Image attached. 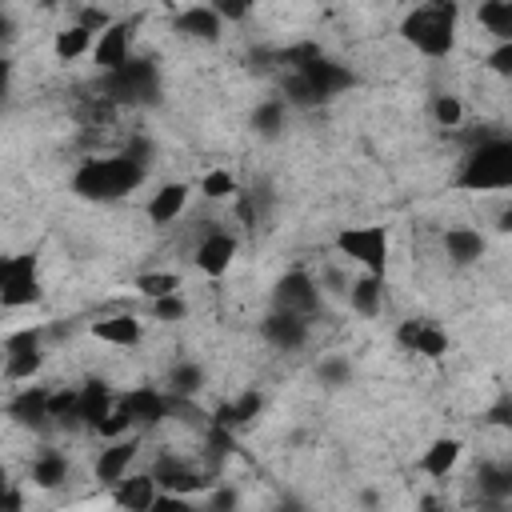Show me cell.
Returning a JSON list of instances; mask_svg holds the SVG:
<instances>
[{
	"mask_svg": "<svg viewBox=\"0 0 512 512\" xmlns=\"http://www.w3.org/2000/svg\"><path fill=\"white\" fill-rule=\"evenodd\" d=\"M200 384H204V372H200L196 364H176V368L168 372V392H172V396H192Z\"/></svg>",
	"mask_w": 512,
	"mask_h": 512,
	"instance_id": "d6a6232c",
	"label": "cell"
},
{
	"mask_svg": "<svg viewBox=\"0 0 512 512\" xmlns=\"http://www.w3.org/2000/svg\"><path fill=\"white\" fill-rule=\"evenodd\" d=\"M140 456V432H124V436H108V444L96 452V464H92V476L100 480V484H116V480H124L128 476V468H132V460Z\"/></svg>",
	"mask_w": 512,
	"mask_h": 512,
	"instance_id": "7c38bea8",
	"label": "cell"
},
{
	"mask_svg": "<svg viewBox=\"0 0 512 512\" xmlns=\"http://www.w3.org/2000/svg\"><path fill=\"white\" fill-rule=\"evenodd\" d=\"M156 496H160V480L152 472H128L124 480L112 484V504H120L128 512L156 508Z\"/></svg>",
	"mask_w": 512,
	"mask_h": 512,
	"instance_id": "9a60e30c",
	"label": "cell"
},
{
	"mask_svg": "<svg viewBox=\"0 0 512 512\" xmlns=\"http://www.w3.org/2000/svg\"><path fill=\"white\" fill-rule=\"evenodd\" d=\"M476 24H480L492 40H512V0H480Z\"/></svg>",
	"mask_w": 512,
	"mask_h": 512,
	"instance_id": "484cf974",
	"label": "cell"
},
{
	"mask_svg": "<svg viewBox=\"0 0 512 512\" xmlns=\"http://www.w3.org/2000/svg\"><path fill=\"white\" fill-rule=\"evenodd\" d=\"M156 92V68L148 60H128L112 72H104V96L116 100V104H140V100H152Z\"/></svg>",
	"mask_w": 512,
	"mask_h": 512,
	"instance_id": "52a82bcc",
	"label": "cell"
},
{
	"mask_svg": "<svg viewBox=\"0 0 512 512\" xmlns=\"http://www.w3.org/2000/svg\"><path fill=\"white\" fill-rule=\"evenodd\" d=\"M116 400H120V396H112V388H108L104 380H88V384H80V420H84V428L96 432V428L112 416Z\"/></svg>",
	"mask_w": 512,
	"mask_h": 512,
	"instance_id": "44dd1931",
	"label": "cell"
},
{
	"mask_svg": "<svg viewBox=\"0 0 512 512\" xmlns=\"http://www.w3.org/2000/svg\"><path fill=\"white\" fill-rule=\"evenodd\" d=\"M176 32H184V36H192V40L212 44V40H220L224 20H220V12H216L212 4H192V8H184V12L176 16Z\"/></svg>",
	"mask_w": 512,
	"mask_h": 512,
	"instance_id": "ffe728a7",
	"label": "cell"
},
{
	"mask_svg": "<svg viewBox=\"0 0 512 512\" xmlns=\"http://www.w3.org/2000/svg\"><path fill=\"white\" fill-rule=\"evenodd\" d=\"M144 176H148V160L136 156L132 148H124L116 156H84L72 172V192L80 200L108 204V200L136 192L144 184Z\"/></svg>",
	"mask_w": 512,
	"mask_h": 512,
	"instance_id": "6da1fadb",
	"label": "cell"
},
{
	"mask_svg": "<svg viewBox=\"0 0 512 512\" xmlns=\"http://www.w3.org/2000/svg\"><path fill=\"white\" fill-rule=\"evenodd\" d=\"M460 456H464V444H460L456 436H436V440L420 452L416 468H420L424 476H432V480H444V476H452V468L460 464Z\"/></svg>",
	"mask_w": 512,
	"mask_h": 512,
	"instance_id": "d6986e66",
	"label": "cell"
},
{
	"mask_svg": "<svg viewBox=\"0 0 512 512\" xmlns=\"http://www.w3.org/2000/svg\"><path fill=\"white\" fill-rule=\"evenodd\" d=\"M288 100L284 96H276V100H264V104H256V112H252V128L260 132V136H280V128H284V116H288Z\"/></svg>",
	"mask_w": 512,
	"mask_h": 512,
	"instance_id": "83f0119b",
	"label": "cell"
},
{
	"mask_svg": "<svg viewBox=\"0 0 512 512\" xmlns=\"http://www.w3.org/2000/svg\"><path fill=\"white\" fill-rule=\"evenodd\" d=\"M272 308L300 312V316H308V320H312V312L320 308V288H316V280H312L304 268L284 272V276L276 280V288H272Z\"/></svg>",
	"mask_w": 512,
	"mask_h": 512,
	"instance_id": "8fae6325",
	"label": "cell"
},
{
	"mask_svg": "<svg viewBox=\"0 0 512 512\" xmlns=\"http://www.w3.org/2000/svg\"><path fill=\"white\" fill-rule=\"evenodd\" d=\"M188 196H192V188H188L184 180H168V184H160V188L148 196L144 216H148L152 224H172V220H180V216H184Z\"/></svg>",
	"mask_w": 512,
	"mask_h": 512,
	"instance_id": "2e32d148",
	"label": "cell"
},
{
	"mask_svg": "<svg viewBox=\"0 0 512 512\" xmlns=\"http://www.w3.org/2000/svg\"><path fill=\"white\" fill-rule=\"evenodd\" d=\"M48 396H52V388H24L20 396H12L8 416L20 420V424H32V428L48 424V420H52V412H48Z\"/></svg>",
	"mask_w": 512,
	"mask_h": 512,
	"instance_id": "603a6c76",
	"label": "cell"
},
{
	"mask_svg": "<svg viewBox=\"0 0 512 512\" xmlns=\"http://www.w3.org/2000/svg\"><path fill=\"white\" fill-rule=\"evenodd\" d=\"M396 344L404 348V352H416V356H428V360H440L444 352H448V332L440 328V324H432V320H420V316H408V320H400L396 324Z\"/></svg>",
	"mask_w": 512,
	"mask_h": 512,
	"instance_id": "4fadbf2b",
	"label": "cell"
},
{
	"mask_svg": "<svg viewBox=\"0 0 512 512\" xmlns=\"http://www.w3.org/2000/svg\"><path fill=\"white\" fill-rule=\"evenodd\" d=\"M36 300H40V268H36V256L32 252L8 256L0 264V304L12 312V308H28Z\"/></svg>",
	"mask_w": 512,
	"mask_h": 512,
	"instance_id": "8992f818",
	"label": "cell"
},
{
	"mask_svg": "<svg viewBox=\"0 0 512 512\" xmlns=\"http://www.w3.org/2000/svg\"><path fill=\"white\" fill-rule=\"evenodd\" d=\"M28 476H32L36 488H56V484H64V480H68V460H64V452H56V448H40V452L32 456Z\"/></svg>",
	"mask_w": 512,
	"mask_h": 512,
	"instance_id": "d4e9b609",
	"label": "cell"
},
{
	"mask_svg": "<svg viewBox=\"0 0 512 512\" xmlns=\"http://www.w3.org/2000/svg\"><path fill=\"white\" fill-rule=\"evenodd\" d=\"M92 44H96V32H88L84 24H68V28L56 32L52 56L64 60V64H72V60H80V56H92Z\"/></svg>",
	"mask_w": 512,
	"mask_h": 512,
	"instance_id": "cb8c5ba5",
	"label": "cell"
},
{
	"mask_svg": "<svg viewBox=\"0 0 512 512\" xmlns=\"http://www.w3.org/2000/svg\"><path fill=\"white\" fill-rule=\"evenodd\" d=\"M152 312H156L160 320H180V316H184V300H180V292H172V296H160V300H152Z\"/></svg>",
	"mask_w": 512,
	"mask_h": 512,
	"instance_id": "8d00e7d4",
	"label": "cell"
},
{
	"mask_svg": "<svg viewBox=\"0 0 512 512\" xmlns=\"http://www.w3.org/2000/svg\"><path fill=\"white\" fill-rule=\"evenodd\" d=\"M208 4L220 12L224 24H244L252 16V8H256V0H208Z\"/></svg>",
	"mask_w": 512,
	"mask_h": 512,
	"instance_id": "e575fe53",
	"label": "cell"
},
{
	"mask_svg": "<svg viewBox=\"0 0 512 512\" xmlns=\"http://www.w3.org/2000/svg\"><path fill=\"white\" fill-rule=\"evenodd\" d=\"M136 292L148 296V300L172 296V292H180V276L176 272H140L136 276Z\"/></svg>",
	"mask_w": 512,
	"mask_h": 512,
	"instance_id": "f546056e",
	"label": "cell"
},
{
	"mask_svg": "<svg viewBox=\"0 0 512 512\" xmlns=\"http://www.w3.org/2000/svg\"><path fill=\"white\" fill-rule=\"evenodd\" d=\"M4 504H8V508H20V492L8 488V492H4Z\"/></svg>",
	"mask_w": 512,
	"mask_h": 512,
	"instance_id": "ab89813d",
	"label": "cell"
},
{
	"mask_svg": "<svg viewBox=\"0 0 512 512\" xmlns=\"http://www.w3.org/2000/svg\"><path fill=\"white\" fill-rule=\"evenodd\" d=\"M480 488H484L488 496H508V492H512V460H504V464H484V468H480Z\"/></svg>",
	"mask_w": 512,
	"mask_h": 512,
	"instance_id": "1f68e13d",
	"label": "cell"
},
{
	"mask_svg": "<svg viewBox=\"0 0 512 512\" xmlns=\"http://www.w3.org/2000/svg\"><path fill=\"white\" fill-rule=\"evenodd\" d=\"M260 336H264L272 348H280V352H300V348L308 344V316L272 308V312L260 320Z\"/></svg>",
	"mask_w": 512,
	"mask_h": 512,
	"instance_id": "5bb4252c",
	"label": "cell"
},
{
	"mask_svg": "<svg viewBox=\"0 0 512 512\" xmlns=\"http://www.w3.org/2000/svg\"><path fill=\"white\" fill-rule=\"evenodd\" d=\"M456 188L464 192H508L512 188V140L508 136H488L472 144L460 160Z\"/></svg>",
	"mask_w": 512,
	"mask_h": 512,
	"instance_id": "277c9868",
	"label": "cell"
},
{
	"mask_svg": "<svg viewBox=\"0 0 512 512\" xmlns=\"http://www.w3.org/2000/svg\"><path fill=\"white\" fill-rule=\"evenodd\" d=\"M92 336L100 344H108V348H136L140 336H144V324L132 312H112V316L92 320Z\"/></svg>",
	"mask_w": 512,
	"mask_h": 512,
	"instance_id": "e0dca14e",
	"label": "cell"
},
{
	"mask_svg": "<svg viewBox=\"0 0 512 512\" xmlns=\"http://www.w3.org/2000/svg\"><path fill=\"white\" fill-rule=\"evenodd\" d=\"M484 248H488V240H484V232H480V228H468V224H452V228L444 232V256H448L456 268H468V264H476V260L484 256Z\"/></svg>",
	"mask_w": 512,
	"mask_h": 512,
	"instance_id": "ac0fdd59",
	"label": "cell"
},
{
	"mask_svg": "<svg viewBox=\"0 0 512 512\" xmlns=\"http://www.w3.org/2000/svg\"><path fill=\"white\" fill-rule=\"evenodd\" d=\"M352 84H356V76H352L344 64H336V60H328V56L316 52L312 60L288 68L284 100H288L292 108H320V104L336 100L340 92H348Z\"/></svg>",
	"mask_w": 512,
	"mask_h": 512,
	"instance_id": "3957f363",
	"label": "cell"
},
{
	"mask_svg": "<svg viewBox=\"0 0 512 512\" xmlns=\"http://www.w3.org/2000/svg\"><path fill=\"white\" fill-rule=\"evenodd\" d=\"M256 412H260V392H244L240 400L220 404V412H216V428H240V424H248Z\"/></svg>",
	"mask_w": 512,
	"mask_h": 512,
	"instance_id": "4316f807",
	"label": "cell"
},
{
	"mask_svg": "<svg viewBox=\"0 0 512 512\" xmlns=\"http://www.w3.org/2000/svg\"><path fill=\"white\" fill-rule=\"evenodd\" d=\"M76 24H84L88 32H96V36H100V32L112 24V16H108L104 8H96V4H84V8H80V16H76Z\"/></svg>",
	"mask_w": 512,
	"mask_h": 512,
	"instance_id": "d590c367",
	"label": "cell"
},
{
	"mask_svg": "<svg viewBox=\"0 0 512 512\" xmlns=\"http://www.w3.org/2000/svg\"><path fill=\"white\" fill-rule=\"evenodd\" d=\"M320 376H324L328 384H344V376H348V368H344L340 360H324V364H320Z\"/></svg>",
	"mask_w": 512,
	"mask_h": 512,
	"instance_id": "74e56055",
	"label": "cell"
},
{
	"mask_svg": "<svg viewBox=\"0 0 512 512\" xmlns=\"http://www.w3.org/2000/svg\"><path fill=\"white\" fill-rule=\"evenodd\" d=\"M496 228H500L504 236H512V204H504V208H500V216H496Z\"/></svg>",
	"mask_w": 512,
	"mask_h": 512,
	"instance_id": "f35d334b",
	"label": "cell"
},
{
	"mask_svg": "<svg viewBox=\"0 0 512 512\" xmlns=\"http://www.w3.org/2000/svg\"><path fill=\"white\" fill-rule=\"evenodd\" d=\"M136 28H140V16L112 20V24H108V28L96 36V44H92V64H96L100 72H112V68L128 64V60H132V40H136Z\"/></svg>",
	"mask_w": 512,
	"mask_h": 512,
	"instance_id": "ba28073f",
	"label": "cell"
},
{
	"mask_svg": "<svg viewBox=\"0 0 512 512\" xmlns=\"http://www.w3.org/2000/svg\"><path fill=\"white\" fill-rule=\"evenodd\" d=\"M336 252L348 256L352 264H360L364 272H388V252H392V236L384 224H348L336 232Z\"/></svg>",
	"mask_w": 512,
	"mask_h": 512,
	"instance_id": "5b68a950",
	"label": "cell"
},
{
	"mask_svg": "<svg viewBox=\"0 0 512 512\" xmlns=\"http://www.w3.org/2000/svg\"><path fill=\"white\" fill-rule=\"evenodd\" d=\"M348 304L356 316H376L384 308V276L380 272H360L348 288Z\"/></svg>",
	"mask_w": 512,
	"mask_h": 512,
	"instance_id": "7402d4cb",
	"label": "cell"
},
{
	"mask_svg": "<svg viewBox=\"0 0 512 512\" xmlns=\"http://www.w3.org/2000/svg\"><path fill=\"white\" fill-rule=\"evenodd\" d=\"M432 120L440 128H460L464 124V100L452 96V92H436L432 96Z\"/></svg>",
	"mask_w": 512,
	"mask_h": 512,
	"instance_id": "4dcf8cb0",
	"label": "cell"
},
{
	"mask_svg": "<svg viewBox=\"0 0 512 512\" xmlns=\"http://www.w3.org/2000/svg\"><path fill=\"white\" fill-rule=\"evenodd\" d=\"M456 20H460L456 0H424L400 20V36L420 56L440 60V56H448L456 48Z\"/></svg>",
	"mask_w": 512,
	"mask_h": 512,
	"instance_id": "7a4b0ae2",
	"label": "cell"
},
{
	"mask_svg": "<svg viewBox=\"0 0 512 512\" xmlns=\"http://www.w3.org/2000/svg\"><path fill=\"white\" fill-rule=\"evenodd\" d=\"M44 364L40 352V332L36 328H20L4 336V376L8 380H32Z\"/></svg>",
	"mask_w": 512,
	"mask_h": 512,
	"instance_id": "30bf717a",
	"label": "cell"
},
{
	"mask_svg": "<svg viewBox=\"0 0 512 512\" xmlns=\"http://www.w3.org/2000/svg\"><path fill=\"white\" fill-rule=\"evenodd\" d=\"M236 252H240V240H236L232 232H224V228H212V232H204V236L196 240V248H192V264H196L200 276L220 280V276L236 264Z\"/></svg>",
	"mask_w": 512,
	"mask_h": 512,
	"instance_id": "9c48e42d",
	"label": "cell"
},
{
	"mask_svg": "<svg viewBox=\"0 0 512 512\" xmlns=\"http://www.w3.org/2000/svg\"><path fill=\"white\" fill-rule=\"evenodd\" d=\"M236 192H240V184H236V172L232 168H208L200 176V196L204 200H232Z\"/></svg>",
	"mask_w": 512,
	"mask_h": 512,
	"instance_id": "f1b7e54d",
	"label": "cell"
},
{
	"mask_svg": "<svg viewBox=\"0 0 512 512\" xmlns=\"http://www.w3.org/2000/svg\"><path fill=\"white\" fill-rule=\"evenodd\" d=\"M484 68L500 80H512V40H496L492 52L484 56Z\"/></svg>",
	"mask_w": 512,
	"mask_h": 512,
	"instance_id": "836d02e7",
	"label": "cell"
}]
</instances>
